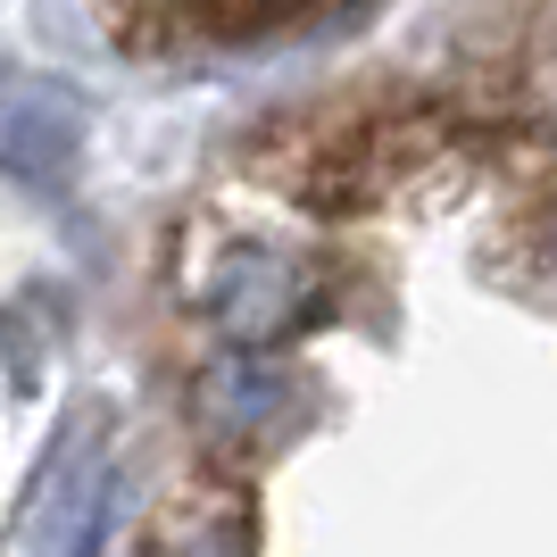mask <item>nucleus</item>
<instances>
[{"label": "nucleus", "mask_w": 557, "mask_h": 557, "mask_svg": "<svg viewBox=\"0 0 557 557\" xmlns=\"http://www.w3.org/2000/svg\"><path fill=\"white\" fill-rule=\"evenodd\" d=\"M25 109L34 116H17V125L0 116V166H17L25 184H50L75 150V109L59 92H34V84H25Z\"/></svg>", "instance_id": "nucleus-1"}]
</instances>
